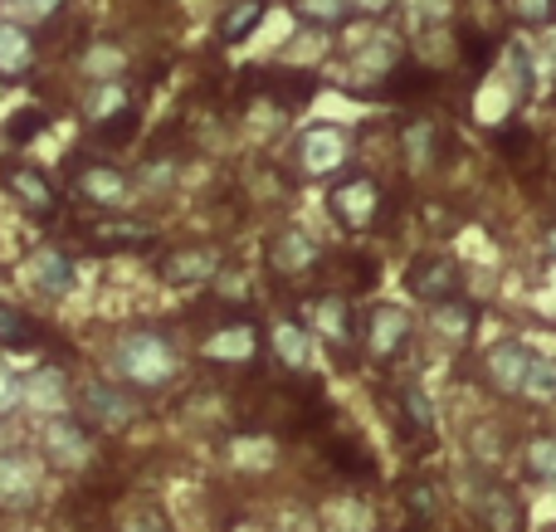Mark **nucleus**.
I'll return each instance as SVG.
<instances>
[{"instance_id":"26","label":"nucleus","mask_w":556,"mask_h":532,"mask_svg":"<svg viewBox=\"0 0 556 532\" xmlns=\"http://www.w3.org/2000/svg\"><path fill=\"white\" fill-rule=\"evenodd\" d=\"M29 274H35V283L45 293H54V299L74 289V259H68L64 250H54V244L35 250V259H29Z\"/></svg>"},{"instance_id":"22","label":"nucleus","mask_w":556,"mask_h":532,"mask_svg":"<svg viewBox=\"0 0 556 532\" xmlns=\"http://www.w3.org/2000/svg\"><path fill=\"white\" fill-rule=\"evenodd\" d=\"M84 240H88V250H98V254H117V250H132V244H147L152 230L132 225V220H93V225H84Z\"/></svg>"},{"instance_id":"5","label":"nucleus","mask_w":556,"mask_h":532,"mask_svg":"<svg viewBox=\"0 0 556 532\" xmlns=\"http://www.w3.org/2000/svg\"><path fill=\"white\" fill-rule=\"evenodd\" d=\"M78 420L93 430H127L137 420V401L113 381H84L78 387Z\"/></svg>"},{"instance_id":"34","label":"nucleus","mask_w":556,"mask_h":532,"mask_svg":"<svg viewBox=\"0 0 556 532\" xmlns=\"http://www.w3.org/2000/svg\"><path fill=\"white\" fill-rule=\"evenodd\" d=\"M405 504H410V514L420 518V523H434V518H440V484L410 479V484H405Z\"/></svg>"},{"instance_id":"29","label":"nucleus","mask_w":556,"mask_h":532,"mask_svg":"<svg viewBox=\"0 0 556 532\" xmlns=\"http://www.w3.org/2000/svg\"><path fill=\"white\" fill-rule=\"evenodd\" d=\"M395 410H401V420L405 426H415V430H425L430 435L434 430V406H430V396L420 391V381H405L401 387V396H395ZM391 410V416H395Z\"/></svg>"},{"instance_id":"21","label":"nucleus","mask_w":556,"mask_h":532,"mask_svg":"<svg viewBox=\"0 0 556 532\" xmlns=\"http://www.w3.org/2000/svg\"><path fill=\"white\" fill-rule=\"evenodd\" d=\"M440 127H434V117H415V123H405L401 132V156L410 172H430L434 162H440Z\"/></svg>"},{"instance_id":"33","label":"nucleus","mask_w":556,"mask_h":532,"mask_svg":"<svg viewBox=\"0 0 556 532\" xmlns=\"http://www.w3.org/2000/svg\"><path fill=\"white\" fill-rule=\"evenodd\" d=\"M528 474L538 479V484L556 489V435H542L528 445Z\"/></svg>"},{"instance_id":"3","label":"nucleus","mask_w":556,"mask_h":532,"mask_svg":"<svg viewBox=\"0 0 556 532\" xmlns=\"http://www.w3.org/2000/svg\"><path fill=\"white\" fill-rule=\"evenodd\" d=\"M381 205H386L381 181L366 172H346L342 181H332V191H327V211H332L342 225H352V230H371Z\"/></svg>"},{"instance_id":"1","label":"nucleus","mask_w":556,"mask_h":532,"mask_svg":"<svg viewBox=\"0 0 556 532\" xmlns=\"http://www.w3.org/2000/svg\"><path fill=\"white\" fill-rule=\"evenodd\" d=\"M113 362H117V377H123L132 391H162V387H172L176 371H181L176 347L152 328L123 332L113 347Z\"/></svg>"},{"instance_id":"12","label":"nucleus","mask_w":556,"mask_h":532,"mask_svg":"<svg viewBox=\"0 0 556 532\" xmlns=\"http://www.w3.org/2000/svg\"><path fill=\"white\" fill-rule=\"evenodd\" d=\"M220 269H225V254L201 250V244H191V250H172V254H162V264H156V274H162L172 289H201V283H211Z\"/></svg>"},{"instance_id":"9","label":"nucleus","mask_w":556,"mask_h":532,"mask_svg":"<svg viewBox=\"0 0 556 532\" xmlns=\"http://www.w3.org/2000/svg\"><path fill=\"white\" fill-rule=\"evenodd\" d=\"M469 508L489 532H522V504L508 484L483 479L479 489H469Z\"/></svg>"},{"instance_id":"14","label":"nucleus","mask_w":556,"mask_h":532,"mask_svg":"<svg viewBox=\"0 0 556 532\" xmlns=\"http://www.w3.org/2000/svg\"><path fill=\"white\" fill-rule=\"evenodd\" d=\"M317 259H323L317 240L307 230H298V225H283V230L269 235V264H274V274H283V279H298V274L317 269Z\"/></svg>"},{"instance_id":"17","label":"nucleus","mask_w":556,"mask_h":532,"mask_svg":"<svg viewBox=\"0 0 556 532\" xmlns=\"http://www.w3.org/2000/svg\"><path fill=\"white\" fill-rule=\"evenodd\" d=\"M201 357L205 362H225V367L254 362L260 357V328H254V322H225V328H215L211 338L201 342Z\"/></svg>"},{"instance_id":"23","label":"nucleus","mask_w":556,"mask_h":532,"mask_svg":"<svg viewBox=\"0 0 556 532\" xmlns=\"http://www.w3.org/2000/svg\"><path fill=\"white\" fill-rule=\"evenodd\" d=\"M240 123H244V132H250V137L269 142V137L283 132V123H288V103H278L274 93H254V98H244Z\"/></svg>"},{"instance_id":"11","label":"nucleus","mask_w":556,"mask_h":532,"mask_svg":"<svg viewBox=\"0 0 556 532\" xmlns=\"http://www.w3.org/2000/svg\"><path fill=\"white\" fill-rule=\"evenodd\" d=\"M74 191L84 195V201H93V205H123L127 195H132V176L123 172V166H113V162H98V156H88L84 166L74 172Z\"/></svg>"},{"instance_id":"20","label":"nucleus","mask_w":556,"mask_h":532,"mask_svg":"<svg viewBox=\"0 0 556 532\" xmlns=\"http://www.w3.org/2000/svg\"><path fill=\"white\" fill-rule=\"evenodd\" d=\"M127 113H137V107H132V93H127L123 78H103V84L88 88V98H84V123L88 127H108Z\"/></svg>"},{"instance_id":"27","label":"nucleus","mask_w":556,"mask_h":532,"mask_svg":"<svg viewBox=\"0 0 556 532\" xmlns=\"http://www.w3.org/2000/svg\"><path fill=\"white\" fill-rule=\"evenodd\" d=\"M274 352L288 371H307V328L298 318H278L274 328Z\"/></svg>"},{"instance_id":"42","label":"nucleus","mask_w":556,"mask_h":532,"mask_svg":"<svg viewBox=\"0 0 556 532\" xmlns=\"http://www.w3.org/2000/svg\"><path fill=\"white\" fill-rule=\"evenodd\" d=\"M352 10H356V15L381 20V15H391V10H395V0H352Z\"/></svg>"},{"instance_id":"13","label":"nucleus","mask_w":556,"mask_h":532,"mask_svg":"<svg viewBox=\"0 0 556 532\" xmlns=\"http://www.w3.org/2000/svg\"><path fill=\"white\" fill-rule=\"evenodd\" d=\"M528 367H532V352L522 347V342H513V338L498 342V347H489V352H483V362H479L483 381H489L498 396H518Z\"/></svg>"},{"instance_id":"35","label":"nucleus","mask_w":556,"mask_h":532,"mask_svg":"<svg viewBox=\"0 0 556 532\" xmlns=\"http://www.w3.org/2000/svg\"><path fill=\"white\" fill-rule=\"evenodd\" d=\"M64 10V0H5V15L25 20V25H39V20H54Z\"/></svg>"},{"instance_id":"10","label":"nucleus","mask_w":556,"mask_h":532,"mask_svg":"<svg viewBox=\"0 0 556 532\" xmlns=\"http://www.w3.org/2000/svg\"><path fill=\"white\" fill-rule=\"evenodd\" d=\"M459 283H464V274L450 254H420V259L410 264V274H405V289L420 303H440V299H450V293H464Z\"/></svg>"},{"instance_id":"40","label":"nucleus","mask_w":556,"mask_h":532,"mask_svg":"<svg viewBox=\"0 0 556 532\" xmlns=\"http://www.w3.org/2000/svg\"><path fill=\"white\" fill-rule=\"evenodd\" d=\"M142 176H147V191H172V176H176V166L172 162H147L142 166Z\"/></svg>"},{"instance_id":"41","label":"nucleus","mask_w":556,"mask_h":532,"mask_svg":"<svg viewBox=\"0 0 556 532\" xmlns=\"http://www.w3.org/2000/svg\"><path fill=\"white\" fill-rule=\"evenodd\" d=\"M503 152H508V156H528L532 152V132H522V127H508V132H503Z\"/></svg>"},{"instance_id":"31","label":"nucleus","mask_w":556,"mask_h":532,"mask_svg":"<svg viewBox=\"0 0 556 532\" xmlns=\"http://www.w3.org/2000/svg\"><path fill=\"white\" fill-rule=\"evenodd\" d=\"M293 10L317 29H342L352 20V0H293Z\"/></svg>"},{"instance_id":"43","label":"nucleus","mask_w":556,"mask_h":532,"mask_svg":"<svg viewBox=\"0 0 556 532\" xmlns=\"http://www.w3.org/2000/svg\"><path fill=\"white\" fill-rule=\"evenodd\" d=\"M123 532H172V528L162 523V514H137V518H132V523H127Z\"/></svg>"},{"instance_id":"16","label":"nucleus","mask_w":556,"mask_h":532,"mask_svg":"<svg viewBox=\"0 0 556 532\" xmlns=\"http://www.w3.org/2000/svg\"><path fill=\"white\" fill-rule=\"evenodd\" d=\"M35 59H39L35 29H29L25 20L5 15V20H0V78H5V84L25 78L29 68H35Z\"/></svg>"},{"instance_id":"2","label":"nucleus","mask_w":556,"mask_h":532,"mask_svg":"<svg viewBox=\"0 0 556 532\" xmlns=\"http://www.w3.org/2000/svg\"><path fill=\"white\" fill-rule=\"evenodd\" d=\"M415 338V322L405 308H395V303H371L362 318V352L371 362H381V367H391L395 357H405V347H410Z\"/></svg>"},{"instance_id":"25","label":"nucleus","mask_w":556,"mask_h":532,"mask_svg":"<svg viewBox=\"0 0 556 532\" xmlns=\"http://www.w3.org/2000/svg\"><path fill=\"white\" fill-rule=\"evenodd\" d=\"M39 342H45V328H39L20 303L0 299V347L5 352H29V347H39Z\"/></svg>"},{"instance_id":"38","label":"nucleus","mask_w":556,"mask_h":532,"mask_svg":"<svg viewBox=\"0 0 556 532\" xmlns=\"http://www.w3.org/2000/svg\"><path fill=\"white\" fill-rule=\"evenodd\" d=\"M20 401H25V391H20V371H10L5 362H0V416L20 410Z\"/></svg>"},{"instance_id":"19","label":"nucleus","mask_w":556,"mask_h":532,"mask_svg":"<svg viewBox=\"0 0 556 532\" xmlns=\"http://www.w3.org/2000/svg\"><path fill=\"white\" fill-rule=\"evenodd\" d=\"M39 494V465L29 455H0V508H29Z\"/></svg>"},{"instance_id":"8","label":"nucleus","mask_w":556,"mask_h":532,"mask_svg":"<svg viewBox=\"0 0 556 532\" xmlns=\"http://www.w3.org/2000/svg\"><path fill=\"white\" fill-rule=\"evenodd\" d=\"M346 156H352V137L342 132V127L323 123L313 127V132H303V142H298V162H303L307 176H332L346 166Z\"/></svg>"},{"instance_id":"15","label":"nucleus","mask_w":556,"mask_h":532,"mask_svg":"<svg viewBox=\"0 0 556 532\" xmlns=\"http://www.w3.org/2000/svg\"><path fill=\"white\" fill-rule=\"evenodd\" d=\"M473 328H479V303L464 299V293H450V299L430 303V332L440 342H450V347H464V342L473 338Z\"/></svg>"},{"instance_id":"44","label":"nucleus","mask_w":556,"mask_h":532,"mask_svg":"<svg viewBox=\"0 0 556 532\" xmlns=\"http://www.w3.org/2000/svg\"><path fill=\"white\" fill-rule=\"evenodd\" d=\"M10 449V430H5V416H0V455Z\"/></svg>"},{"instance_id":"24","label":"nucleus","mask_w":556,"mask_h":532,"mask_svg":"<svg viewBox=\"0 0 556 532\" xmlns=\"http://www.w3.org/2000/svg\"><path fill=\"white\" fill-rule=\"evenodd\" d=\"M405 59H401V45H395L391 35H371L362 45V54H356V74L362 78H371V84H381L386 88V78L401 68Z\"/></svg>"},{"instance_id":"39","label":"nucleus","mask_w":556,"mask_h":532,"mask_svg":"<svg viewBox=\"0 0 556 532\" xmlns=\"http://www.w3.org/2000/svg\"><path fill=\"white\" fill-rule=\"evenodd\" d=\"M469 449H473V455H479V459H489V465H493V459L503 455V449H498V430L479 426V430H473V435H469Z\"/></svg>"},{"instance_id":"4","label":"nucleus","mask_w":556,"mask_h":532,"mask_svg":"<svg viewBox=\"0 0 556 532\" xmlns=\"http://www.w3.org/2000/svg\"><path fill=\"white\" fill-rule=\"evenodd\" d=\"M307 332H317V338H323L342 362L352 357V347H362L356 313H352V303H346L342 293H317V299H307Z\"/></svg>"},{"instance_id":"32","label":"nucleus","mask_w":556,"mask_h":532,"mask_svg":"<svg viewBox=\"0 0 556 532\" xmlns=\"http://www.w3.org/2000/svg\"><path fill=\"white\" fill-rule=\"evenodd\" d=\"M84 74L93 78V84H103V78H123V68H127V54L117 45H88L84 49Z\"/></svg>"},{"instance_id":"30","label":"nucleus","mask_w":556,"mask_h":532,"mask_svg":"<svg viewBox=\"0 0 556 532\" xmlns=\"http://www.w3.org/2000/svg\"><path fill=\"white\" fill-rule=\"evenodd\" d=\"M264 15V0H240V5H230L220 15V45H240V39L254 35V25H260Z\"/></svg>"},{"instance_id":"18","label":"nucleus","mask_w":556,"mask_h":532,"mask_svg":"<svg viewBox=\"0 0 556 532\" xmlns=\"http://www.w3.org/2000/svg\"><path fill=\"white\" fill-rule=\"evenodd\" d=\"M20 391H25V401L20 406H29V410H39V416H59V410H68V377L59 367H35V371H25L20 377Z\"/></svg>"},{"instance_id":"36","label":"nucleus","mask_w":556,"mask_h":532,"mask_svg":"<svg viewBox=\"0 0 556 532\" xmlns=\"http://www.w3.org/2000/svg\"><path fill=\"white\" fill-rule=\"evenodd\" d=\"M508 15L522 20V25H552L556 0H508Z\"/></svg>"},{"instance_id":"7","label":"nucleus","mask_w":556,"mask_h":532,"mask_svg":"<svg viewBox=\"0 0 556 532\" xmlns=\"http://www.w3.org/2000/svg\"><path fill=\"white\" fill-rule=\"evenodd\" d=\"M39 449H45V465L54 469H84L88 465V426L68 410L59 416H45L39 426Z\"/></svg>"},{"instance_id":"28","label":"nucleus","mask_w":556,"mask_h":532,"mask_svg":"<svg viewBox=\"0 0 556 532\" xmlns=\"http://www.w3.org/2000/svg\"><path fill=\"white\" fill-rule=\"evenodd\" d=\"M528 406H552L556 401V362L552 357H532L528 377H522V391H518Z\"/></svg>"},{"instance_id":"37","label":"nucleus","mask_w":556,"mask_h":532,"mask_svg":"<svg viewBox=\"0 0 556 532\" xmlns=\"http://www.w3.org/2000/svg\"><path fill=\"white\" fill-rule=\"evenodd\" d=\"M45 123H49V117H45V113H35V107H29V113L10 117L5 137H10V142H15V147H25V142H35V132H45Z\"/></svg>"},{"instance_id":"6","label":"nucleus","mask_w":556,"mask_h":532,"mask_svg":"<svg viewBox=\"0 0 556 532\" xmlns=\"http://www.w3.org/2000/svg\"><path fill=\"white\" fill-rule=\"evenodd\" d=\"M0 191H10L35 220H59V191L39 166L29 162H0Z\"/></svg>"},{"instance_id":"45","label":"nucleus","mask_w":556,"mask_h":532,"mask_svg":"<svg viewBox=\"0 0 556 532\" xmlns=\"http://www.w3.org/2000/svg\"><path fill=\"white\" fill-rule=\"evenodd\" d=\"M547 254H552V259H556V225H552V230H547Z\"/></svg>"}]
</instances>
